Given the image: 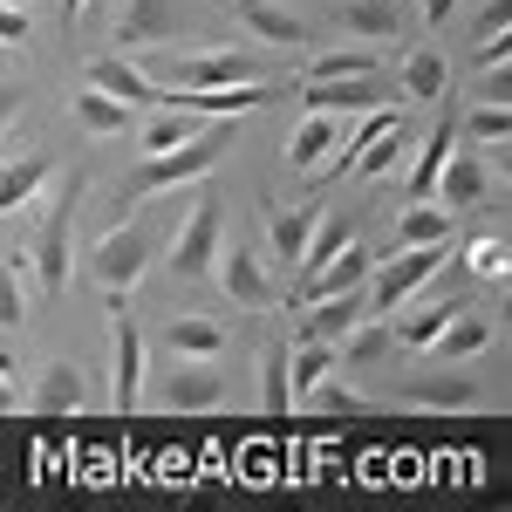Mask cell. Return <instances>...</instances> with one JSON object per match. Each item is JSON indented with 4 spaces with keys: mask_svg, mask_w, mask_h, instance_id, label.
I'll return each mask as SVG.
<instances>
[{
    "mask_svg": "<svg viewBox=\"0 0 512 512\" xmlns=\"http://www.w3.org/2000/svg\"><path fill=\"white\" fill-rule=\"evenodd\" d=\"M506 21H512V7H506V0H492V7L478 14V35H506Z\"/></svg>",
    "mask_w": 512,
    "mask_h": 512,
    "instance_id": "cell-41",
    "label": "cell"
},
{
    "mask_svg": "<svg viewBox=\"0 0 512 512\" xmlns=\"http://www.w3.org/2000/svg\"><path fill=\"white\" fill-rule=\"evenodd\" d=\"M226 151H233V117H205V130H198V137H185V144H171V151H158V158H144L137 171H130L123 205L158 198V192H171V185H192V178H205V171L226 158Z\"/></svg>",
    "mask_w": 512,
    "mask_h": 512,
    "instance_id": "cell-1",
    "label": "cell"
},
{
    "mask_svg": "<svg viewBox=\"0 0 512 512\" xmlns=\"http://www.w3.org/2000/svg\"><path fill=\"white\" fill-rule=\"evenodd\" d=\"M431 198L444 205V212H472V205L492 198V171H485L472 151H458V144H451V158H444V171H437Z\"/></svg>",
    "mask_w": 512,
    "mask_h": 512,
    "instance_id": "cell-9",
    "label": "cell"
},
{
    "mask_svg": "<svg viewBox=\"0 0 512 512\" xmlns=\"http://www.w3.org/2000/svg\"><path fill=\"white\" fill-rule=\"evenodd\" d=\"M355 321H362V294H321V301H301V342H342Z\"/></svg>",
    "mask_w": 512,
    "mask_h": 512,
    "instance_id": "cell-13",
    "label": "cell"
},
{
    "mask_svg": "<svg viewBox=\"0 0 512 512\" xmlns=\"http://www.w3.org/2000/svg\"><path fill=\"white\" fill-rule=\"evenodd\" d=\"M410 396H417L424 410H472L478 383L472 376H410Z\"/></svg>",
    "mask_w": 512,
    "mask_h": 512,
    "instance_id": "cell-27",
    "label": "cell"
},
{
    "mask_svg": "<svg viewBox=\"0 0 512 512\" xmlns=\"http://www.w3.org/2000/svg\"><path fill=\"white\" fill-rule=\"evenodd\" d=\"M28 301H21V260H0V328H21Z\"/></svg>",
    "mask_w": 512,
    "mask_h": 512,
    "instance_id": "cell-36",
    "label": "cell"
},
{
    "mask_svg": "<svg viewBox=\"0 0 512 512\" xmlns=\"http://www.w3.org/2000/svg\"><path fill=\"white\" fill-rule=\"evenodd\" d=\"M444 260H451V239H437V246H403L396 260H383V267H369L376 274V308L390 315V308H403V301H417L424 294V280L431 274H444Z\"/></svg>",
    "mask_w": 512,
    "mask_h": 512,
    "instance_id": "cell-4",
    "label": "cell"
},
{
    "mask_svg": "<svg viewBox=\"0 0 512 512\" xmlns=\"http://www.w3.org/2000/svg\"><path fill=\"white\" fill-rule=\"evenodd\" d=\"M76 123H82V130H96V137H117V130H130V103L103 96V89H82V96H76Z\"/></svg>",
    "mask_w": 512,
    "mask_h": 512,
    "instance_id": "cell-30",
    "label": "cell"
},
{
    "mask_svg": "<svg viewBox=\"0 0 512 512\" xmlns=\"http://www.w3.org/2000/svg\"><path fill=\"white\" fill-rule=\"evenodd\" d=\"M342 130H349V117H328V110H308V123L287 137V164L294 171H315L335 144H342Z\"/></svg>",
    "mask_w": 512,
    "mask_h": 512,
    "instance_id": "cell-18",
    "label": "cell"
},
{
    "mask_svg": "<svg viewBox=\"0 0 512 512\" xmlns=\"http://www.w3.org/2000/svg\"><path fill=\"white\" fill-rule=\"evenodd\" d=\"M158 76V89H226V82H253L260 69L239 48H198V55H171Z\"/></svg>",
    "mask_w": 512,
    "mask_h": 512,
    "instance_id": "cell-6",
    "label": "cell"
},
{
    "mask_svg": "<svg viewBox=\"0 0 512 512\" xmlns=\"http://www.w3.org/2000/svg\"><path fill=\"white\" fill-rule=\"evenodd\" d=\"M458 130H472V144H506V137H512L506 96H485V103H472V110L458 117Z\"/></svg>",
    "mask_w": 512,
    "mask_h": 512,
    "instance_id": "cell-31",
    "label": "cell"
},
{
    "mask_svg": "<svg viewBox=\"0 0 512 512\" xmlns=\"http://www.w3.org/2000/svg\"><path fill=\"white\" fill-rule=\"evenodd\" d=\"M35 41V14L21 0H0V48H28Z\"/></svg>",
    "mask_w": 512,
    "mask_h": 512,
    "instance_id": "cell-37",
    "label": "cell"
},
{
    "mask_svg": "<svg viewBox=\"0 0 512 512\" xmlns=\"http://www.w3.org/2000/svg\"><path fill=\"white\" fill-rule=\"evenodd\" d=\"M390 321H355L349 335H342V349L335 355H349V362H383V355H390Z\"/></svg>",
    "mask_w": 512,
    "mask_h": 512,
    "instance_id": "cell-34",
    "label": "cell"
},
{
    "mask_svg": "<svg viewBox=\"0 0 512 512\" xmlns=\"http://www.w3.org/2000/svg\"><path fill=\"white\" fill-rule=\"evenodd\" d=\"M76 205H82V178L69 171V178L55 185V205H48V219L35 226V246H28V253H35L41 294H62V287H69V267H76V260H69V219H76Z\"/></svg>",
    "mask_w": 512,
    "mask_h": 512,
    "instance_id": "cell-2",
    "label": "cell"
},
{
    "mask_svg": "<svg viewBox=\"0 0 512 512\" xmlns=\"http://www.w3.org/2000/svg\"><path fill=\"white\" fill-rule=\"evenodd\" d=\"M335 376V342H301V355H287V390L308 403V390L315 383H328Z\"/></svg>",
    "mask_w": 512,
    "mask_h": 512,
    "instance_id": "cell-28",
    "label": "cell"
},
{
    "mask_svg": "<svg viewBox=\"0 0 512 512\" xmlns=\"http://www.w3.org/2000/svg\"><path fill=\"white\" fill-rule=\"evenodd\" d=\"M185 28H192V7L185 0H123L117 48H158V41H178Z\"/></svg>",
    "mask_w": 512,
    "mask_h": 512,
    "instance_id": "cell-7",
    "label": "cell"
},
{
    "mask_svg": "<svg viewBox=\"0 0 512 512\" xmlns=\"http://www.w3.org/2000/svg\"><path fill=\"white\" fill-rule=\"evenodd\" d=\"M396 151H403V123H396V130H376V137H369V144L355 151L349 171H362V178H383V171L396 164Z\"/></svg>",
    "mask_w": 512,
    "mask_h": 512,
    "instance_id": "cell-35",
    "label": "cell"
},
{
    "mask_svg": "<svg viewBox=\"0 0 512 512\" xmlns=\"http://www.w3.org/2000/svg\"><path fill=\"white\" fill-rule=\"evenodd\" d=\"M506 55H512L506 35H485V48H478V62H485V69H506Z\"/></svg>",
    "mask_w": 512,
    "mask_h": 512,
    "instance_id": "cell-43",
    "label": "cell"
},
{
    "mask_svg": "<svg viewBox=\"0 0 512 512\" xmlns=\"http://www.w3.org/2000/svg\"><path fill=\"white\" fill-rule=\"evenodd\" d=\"M396 82H403L417 103H437V96L451 89V69H444V55H437V48H410V55H403V76H396Z\"/></svg>",
    "mask_w": 512,
    "mask_h": 512,
    "instance_id": "cell-25",
    "label": "cell"
},
{
    "mask_svg": "<svg viewBox=\"0 0 512 512\" xmlns=\"http://www.w3.org/2000/svg\"><path fill=\"white\" fill-rule=\"evenodd\" d=\"M396 239L403 246H437V239H451V212L437 198H410L403 219H396Z\"/></svg>",
    "mask_w": 512,
    "mask_h": 512,
    "instance_id": "cell-24",
    "label": "cell"
},
{
    "mask_svg": "<svg viewBox=\"0 0 512 512\" xmlns=\"http://www.w3.org/2000/svg\"><path fill=\"white\" fill-rule=\"evenodd\" d=\"M362 280H369V253H362V246L349 239V246H342V253L321 267V274L301 280V301H321V294H349V287H362Z\"/></svg>",
    "mask_w": 512,
    "mask_h": 512,
    "instance_id": "cell-20",
    "label": "cell"
},
{
    "mask_svg": "<svg viewBox=\"0 0 512 512\" xmlns=\"http://www.w3.org/2000/svg\"><path fill=\"white\" fill-rule=\"evenodd\" d=\"M89 403V376H82L76 362H41V376H35V410H48V417H69V410H82Z\"/></svg>",
    "mask_w": 512,
    "mask_h": 512,
    "instance_id": "cell-16",
    "label": "cell"
},
{
    "mask_svg": "<svg viewBox=\"0 0 512 512\" xmlns=\"http://www.w3.org/2000/svg\"><path fill=\"white\" fill-rule=\"evenodd\" d=\"M164 349L192 355V362H212V355L226 349V328H219V321H205V315H178L171 328H164Z\"/></svg>",
    "mask_w": 512,
    "mask_h": 512,
    "instance_id": "cell-23",
    "label": "cell"
},
{
    "mask_svg": "<svg viewBox=\"0 0 512 512\" xmlns=\"http://www.w3.org/2000/svg\"><path fill=\"white\" fill-rule=\"evenodd\" d=\"M28 110V82H14V76H0V137L14 130V117Z\"/></svg>",
    "mask_w": 512,
    "mask_h": 512,
    "instance_id": "cell-40",
    "label": "cell"
},
{
    "mask_svg": "<svg viewBox=\"0 0 512 512\" xmlns=\"http://www.w3.org/2000/svg\"><path fill=\"white\" fill-rule=\"evenodd\" d=\"M158 396H164V410H219L226 403V376L212 369V362H178V369H164V383H158Z\"/></svg>",
    "mask_w": 512,
    "mask_h": 512,
    "instance_id": "cell-8",
    "label": "cell"
},
{
    "mask_svg": "<svg viewBox=\"0 0 512 512\" xmlns=\"http://www.w3.org/2000/svg\"><path fill=\"white\" fill-rule=\"evenodd\" d=\"M205 130V117H185V110H164V117L144 123V158H158V151H171V144H185V137H198Z\"/></svg>",
    "mask_w": 512,
    "mask_h": 512,
    "instance_id": "cell-33",
    "label": "cell"
},
{
    "mask_svg": "<svg viewBox=\"0 0 512 512\" xmlns=\"http://www.w3.org/2000/svg\"><path fill=\"white\" fill-rule=\"evenodd\" d=\"M342 76H376V55H369V48H335V55H315L301 82H342Z\"/></svg>",
    "mask_w": 512,
    "mask_h": 512,
    "instance_id": "cell-32",
    "label": "cell"
},
{
    "mask_svg": "<svg viewBox=\"0 0 512 512\" xmlns=\"http://www.w3.org/2000/svg\"><path fill=\"white\" fill-rule=\"evenodd\" d=\"M451 144H458V117H444L431 130V144H424V158L410 164V198H431L437 171H444V158H451Z\"/></svg>",
    "mask_w": 512,
    "mask_h": 512,
    "instance_id": "cell-29",
    "label": "cell"
},
{
    "mask_svg": "<svg viewBox=\"0 0 512 512\" xmlns=\"http://www.w3.org/2000/svg\"><path fill=\"white\" fill-rule=\"evenodd\" d=\"M82 76H89V89L117 96V103H130V110H137V103H144V110L158 103V82H144L137 69H130V62H123V55H96V62L82 69Z\"/></svg>",
    "mask_w": 512,
    "mask_h": 512,
    "instance_id": "cell-17",
    "label": "cell"
},
{
    "mask_svg": "<svg viewBox=\"0 0 512 512\" xmlns=\"http://www.w3.org/2000/svg\"><path fill=\"white\" fill-rule=\"evenodd\" d=\"M144 267H151V226H117V233L96 239V253H89V280L110 294V308L144 280Z\"/></svg>",
    "mask_w": 512,
    "mask_h": 512,
    "instance_id": "cell-3",
    "label": "cell"
},
{
    "mask_svg": "<svg viewBox=\"0 0 512 512\" xmlns=\"http://www.w3.org/2000/svg\"><path fill=\"white\" fill-rule=\"evenodd\" d=\"M349 239H355V219H342V212H321L315 233H308V246H301V267H294V274H301V280L321 274V267H328V260L349 246Z\"/></svg>",
    "mask_w": 512,
    "mask_h": 512,
    "instance_id": "cell-22",
    "label": "cell"
},
{
    "mask_svg": "<svg viewBox=\"0 0 512 512\" xmlns=\"http://www.w3.org/2000/svg\"><path fill=\"white\" fill-rule=\"evenodd\" d=\"M294 403V390H287V349L267 355V410H287Z\"/></svg>",
    "mask_w": 512,
    "mask_h": 512,
    "instance_id": "cell-39",
    "label": "cell"
},
{
    "mask_svg": "<svg viewBox=\"0 0 512 512\" xmlns=\"http://www.w3.org/2000/svg\"><path fill=\"white\" fill-rule=\"evenodd\" d=\"M308 89V110H328V117H362L383 103V82L376 76H342V82H301Z\"/></svg>",
    "mask_w": 512,
    "mask_h": 512,
    "instance_id": "cell-14",
    "label": "cell"
},
{
    "mask_svg": "<svg viewBox=\"0 0 512 512\" xmlns=\"http://www.w3.org/2000/svg\"><path fill=\"white\" fill-rule=\"evenodd\" d=\"M219 233H226V205L219 198H198L192 212H185V226H178V239H171V274L205 280L212 260H219Z\"/></svg>",
    "mask_w": 512,
    "mask_h": 512,
    "instance_id": "cell-5",
    "label": "cell"
},
{
    "mask_svg": "<svg viewBox=\"0 0 512 512\" xmlns=\"http://www.w3.org/2000/svg\"><path fill=\"white\" fill-rule=\"evenodd\" d=\"M315 219H321V198L315 205H274L267 212V253H274L280 267H301V246L315 233Z\"/></svg>",
    "mask_w": 512,
    "mask_h": 512,
    "instance_id": "cell-15",
    "label": "cell"
},
{
    "mask_svg": "<svg viewBox=\"0 0 512 512\" xmlns=\"http://www.w3.org/2000/svg\"><path fill=\"white\" fill-rule=\"evenodd\" d=\"M89 7H96V0H89Z\"/></svg>",
    "mask_w": 512,
    "mask_h": 512,
    "instance_id": "cell-46",
    "label": "cell"
},
{
    "mask_svg": "<svg viewBox=\"0 0 512 512\" xmlns=\"http://www.w3.org/2000/svg\"><path fill=\"white\" fill-rule=\"evenodd\" d=\"M137 383H144V335L117 301V410H137Z\"/></svg>",
    "mask_w": 512,
    "mask_h": 512,
    "instance_id": "cell-21",
    "label": "cell"
},
{
    "mask_svg": "<svg viewBox=\"0 0 512 512\" xmlns=\"http://www.w3.org/2000/svg\"><path fill=\"white\" fill-rule=\"evenodd\" d=\"M328 14L349 28V35H362V41H396L403 35V0H328Z\"/></svg>",
    "mask_w": 512,
    "mask_h": 512,
    "instance_id": "cell-12",
    "label": "cell"
},
{
    "mask_svg": "<svg viewBox=\"0 0 512 512\" xmlns=\"http://www.w3.org/2000/svg\"><path fill=\"white\" fill-rule=\"evenodd\" d=\"M451 14H458V0H424V21H431V28H444Z\"/></svg>",
    "mask_w": 512,
    "mask_h": 512,
    "instance_id": "cell-44",
    "label": "cell"
},
{
    "mask_svg": "<svg viewBox=\"0 0 512 512\" xmlns=\"http://www.w3.org/2000/svg\"><path fill=\"white\" fill-rule=\"evenodd\" d=\"M48 171H55V158H41V151L0 164V219H7V212H21V205H35V192L48 185Z\"/></svg>",
    "mask_w": 512,
    "mask_h": 512,
    "instance_id": "cell-19",
    "label": "cell"
},
{
    "mask_svg": "<svg viewBox=\"0 0 512 512\" xmlns=\"http://www.w3.org/2000/svg\"><path fill=\"white\" fill-rule=\"evenodd\" d=\"M239 28L253 41H267V48H308V21L294 14V7H280V0H233Z\"/></svg>",
    "mask_w": 512,
    "mask_h": 512,
    "instance_id": "cell-10",
    "label": "cell"
},
{
    "mask_svg": "<svg viewBox=\"0 0 512 512\" xmlns=\"http://www.w3.org/2000/svg\"><path fill=\"white\" fill-rule=\"evenodd\" d=\"M21 403H28V396L14 390V376H7V355H0V417H14Z\"/></svg>",
    "mask_w": 512,
    "mask_h": 512,
    "instance_id": "cell-42",
    "label": "cell"
},
{
    "mask_svg": "<svg viewBox=\"0 0 512 512\" xmlns=\"http://www.w3.org/2000/svg\"><path fill=\"white\" fill-rule=\"evenodd\" d=\"M485 342H492V321H485V315H465V308H458V315H451V321H444V328L431 335V349H437V355H451V362L478 355Z\"/></svg>",
    "mask_w": 512,
    "mask_h": 512,
    "instance_id": "cell-26",
    "label": "cell"
},
{
    "mask_svg": "<svg viewBox=\"0 0 512 512\" xmlns=\"http://www.w3.org/2000/svg\"><path fill=\"white\" fill-rule=\"evenodd\" d=\"M82 14H89V0H69V21H82Z\"/></svg>",
    "mask_w": 512,
    "mask_h": 512,
    "instance_id": "cell-45",
    "label": "cell"
},
{
    "mask_svg": "<svg viewBox=\"0 0 512 512\" xmlns=\"http://www.w3.org/2000/svg\"><path fill=\"white\" fill-rule=\"evenodd\" d=\"M465 267L485 280H506V239H478L472 253H465Z\"/></svg>",
    "mask_w": 512,
    "mask_h": 512,
    "instance_id": "cell-38",
    "label": "cell"
},
{
    "mask_svg": "<svg viewBox=\"0 0 512 512\" xmlns=\"http://www.w3.org/2000/svg\"><path fill=\"white\" fill-rule=\"evenodd\" d=\"M212 267H219V280H226V294H233L239 308H274V301H280L274 280H267V267L253 260V246H233V253H219Z\"/></svg>",
    "mask_w": 512,
    "mask_h": 512,
    "instance_id": "cell-11",
    "label": "cell"
}]
</instances>
